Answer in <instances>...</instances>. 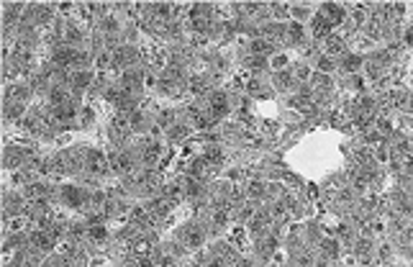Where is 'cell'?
<instances>
[{"mask_svg": "<svg viewBox=\"0 0 413 267\" xmlns=\"http://www.w3.org/2000/svg\"><path fill=\"white\" fill-rule=\"evenodd\" d=\"M88 237H90L93 242H105V239H108V228L100 226V223H98V226H90V228H88Z\"/></svg>", "mask_w": 413, "mask_h": 267, "instance_id": "2", "label": "cell"}, {"mask_svg": "<svg viewBox=\"0 0 413 267\" xmlns=\"http://www.w3.org/2000/svg\"><path fill=\"white\" fill-rule=\"evenodd\" d=\"M164 134H167L170 141H180V139H185V136L190 134V126H187V124H175V126H170Z\"/></svg>", "mask_w": 413, "mask_h": 267, "instance_id": "1", "label": "cell"}]
</instances>
